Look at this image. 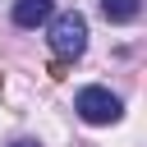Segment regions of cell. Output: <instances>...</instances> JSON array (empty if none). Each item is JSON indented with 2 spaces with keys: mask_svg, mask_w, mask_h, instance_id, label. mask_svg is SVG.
Wrapping results in <instances>:
<instances>
[{
  "mask_svg": "<svg viewBox=\"0 0 147 147\" xmlns=\"http://www.w3.org/2000/svg\"><path fill=\"white\" fill-rule=\"evenodd\" d=\"M51 51H55L60 60H78V55L87 51V18H83L78 9H69V14H60V18L51 23Z\"/></svg>",
  "mask_w": 147,
  "mask_h": 147,
  "instance_id": "6da1fadb",
  "label": "cell"
},
{
  "mask_svg": "<svg viewBox=\"0 0 147 147\" xmlns=\"http://www.w3.org/2000/svg\"><path fill=\"white\" fill-rule=\"evenodd\" d=\"M9 147H41V142H32V138H18V142H9Z\"/></svg>",
  "mask_w": 147,
  "mask_h": 147,
  "instance_id": "5b68a950",
  "label": "cell"
},
{
  "mask_svg": "<svg viewBox=\"0 0 147 147\" xmlns=\"http://www.w3.org/2000/svg\"><path fill=\"white\" fill-rule=\"evenodd\" d=\"M101 14L110 23H129V18H138V0H101Z\"/></svg>",
  "mask_w": 147,
  "mask_h": 147,
  "instance_id": "277c9868",
  "label": "cell"
},
{
  "mask_svg": "<svg viewBox=\"0 0 147 147\" xmlns=\"http://www.w3.org/2000/svg\"><path fill=\"white\" fill-rule=\"evenodd\" d=\"M74 110L87 119V124H115L119 119V96L106 92V87H83L74 96Z\"/></svg>",
  "mask_w": 147,
  "mask_h": 147,
  "instance_id": "7a4b0ae2",
  "label": "cell"
},
{
  "mask_svg": "<svg viewBox=\"0 0 147 147\" xmlns=\"http://www.w3.org/2000/svg\"><path fill=\"white\" fill-rule=\"evenodd\" d=\"M46 18H51V0H18L14 5V23L18 28H37Z\"/></svg>",
  "mask_w": 147,
  "mask_h": 147,
  "instance_id": "3957f363",
  "label": "cell"
}]
</instances>
